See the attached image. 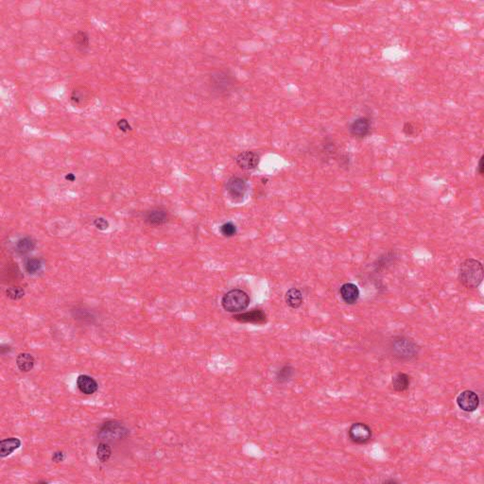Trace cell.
Here are the masks:
<instances>
[{
  "instance_id": "1",
  "label": "cell",
  "mask_w": 484,
  "mask_h": 484,
  "mask_svg": "<svg viewBox=\"0 0 484 484\" xmlns=\"http://www.w3.org/2000/svg\"><path fill=\"white\" fill-rule=\"evenodd\" d=\"M208 86L214 96L226 97L236 90L238 81L229 69L219 68L210 73L208 77Z\"/></svg>"
},
{
  "instance_id": "2",
  "label": "cell",
  "mask_w": 484,
  "mask_h": 484,
  "mask_svg": "<svg viewBox=\"0 0 484 484\" xmlns=\"http://www.w3.org/2000/svg\"><path fill=\"white\" fill-rule=\"evenodd\" d=\"M459 280L465 288H477L483 280V267L480 261L468 258L460 264Z\"/></svg>"
},
{
  "instance_id": "3",
  "label": "cell",
  "mask_w": 484,
  "mask_h": 484,
  "mask_svg": "<svg viewBox=\"0 0 484 484\" xmlns=\"http://www.w3.org/2000/svg\"><path fill=\"white\" fill-rule=\"evenodd\" d=\"M391 354L400 360H409L416 357L419 352V346L416 342L408 337H394L390 344Z\"/></svg>"
},
{
  "instance_id": "4",
  "label": "cell",
  "mask_w": 484,
  "mask_h": 484,
  "mask_svg": "<svg viewBox=\"0 0 484 484\" xmlns=\"http://www.w3.org/2000/svg\"><path fill=\"white\" fill-rule=\"evenodd\" d=\"M249 305L250 297L242 289H231L221 299V306L223 309L230 313H240L245 310Z\"/></svg>"
},
{
  "instance_id": "5",
  "label": "cell",
  "mask_w": 484,
  "mask_h": 484,
  "mask_svg": "<svg viewBox=\"0 0 484 484\" xmlns=\"http://www.w3.org/2000/svg\"><path fill=\"white\" fill-rule=\"evenodd\" d=\"M129 434V430L122 425L121 423L117 421H109L102 425L100 430V436L102 439H107L109 441L120 440L126 437Z\"/></svg>"
},
{
  "instance_id": "6",
  "label": "cell",
  "mask_w": 484,
  "mask_h": 484,
  "mask_svg": "<svg viewBox=\"0 0 484 484\" xmlns=\"http://www.w3.org/2000/svg\"><path fill=\"white\" fill-rule=\"evenodd\" d=\"M349 134L357 139H363L371 135L372 119L368 117H359L354 119L348 127Z\"/></svg>"
},
{
  "instance_id": "7",
  "label": "cell",
  "mask_w": 484,
  "mask_h": 484,
  "mask_svg": "<svg viewBox=\"0 0 484 484\" xmlns=\"http://www.w3.org/2000/svg\"><path fill=\"white\" fill-rule=\"evenodd\" d=\"M226 191L232 200L239 202L246 195L248 184L244 179L235 176L231 177L226 183Z\"/></svg>"
},
{
  "instance_id": "8",
  "label": "cell",
  "mask_w": 484,
  "mask_h": 484,
  "mask_svg": "<svg viewBox=\"0 0 484 484\" xmlns=\"http://www.w3.org/2000/svg\"><path fill=\"white\" fill-rule=\"evenodd\" d=\"M93 99L91 90L85 85H78L70 94V102L76 108L87 107Z\"/></svg>"
},
{
  "instance_id": "9",
  "label": "cell",
  "mask_w": 484,
  "mask_h": 484,
  "mask_svg": "<svg viewBox=\"0 0 484 484\" xmlns=\"http://www.w3.org/2000/svg\"><path fill=\"white\" fill-rule=\"evenodd\" d=\"M144 221L151 226H162L170 221V213L163 207H154L144 213Z\"/></svg>"
},
{
  "instance_id": "10",
  "label": "cell",
  "mask_w": 484,
  "mask_h": 484,
  "mask_svg": "<svg viewBox=\"0 0 484 484\" xmlns=\"http://www.w3.org/2000/svg\"><path fill=\"white\" fill-rule=\"evenodd\" d=\"M348 434L352 442L362 444L372 438V429L364 423H355L350 426Z\"/></svg>"
},
{
  "instance_id": "11",
  "label": "cell",
  "mask_w": 484,
  "mask_h": 484,
  "mask_svg": "<svg viewBox=\"0 0 484 484\" xmlns=\"http://www.w3.org/2000/svg\"><path fill=\"white\" fill-rule=\"evenodd\" d=\"M457 404L461 410L472 412L478 408L479 398L475 391L467 390L459 393L457 397Z\"/></svg>"
},
{
  "instance_id": "12",
  "label": "cell",
  "mask_w": 484,
  "mask_h": 484,
  "mask_svg": "<svg viewBox=\"0 0 484 484\" xmlns=\"http://www.w3.org/2000/svg\"><path fill=\"white\" fill-rule=\"evenodd\" d=\"M235 161L240 169L244 170H255L260 162V157L253 151H244L238 153L235 157Z\"/></svg>"
},
{
  "instance_id": "13",
  "label": "cell",
  "mask_w": 484,
  "mask_h": 484,
  "mask_svg": "<svg viewBox=\"0 0 484 484\" xmlns=\"http://www.w3.org/2000/svg\"><path fill=\"white\" fill-rule=\"evenodd\" d=\"M236 321L240 323H256L262 324L267 322V315L261 309H253L244 313H238L233 317Z\"/></svg>"
},
{
  "instance_id": "14",
  "label": "cell",
  "mask_w": 484,
  "mask_h": 484,
  "mask_svg": "<svg viewBox=\"0 0 484 484\" xmlns=\"http://www.w3.org/2000/svg\"><path fill=\"white\" fill-rule=\"evenodd\" d=\"M77 387L84 394L91 395L98 391L99 384L92 376L87 374H81L77 378Z\"/></svg>"
},
{
  "instance_id": "15",
  "label": "cell",
  "mask_w": 484,
  "mask_h": 484,
  "mask_svg": "<svg viewBox=\"0 0 484 484\" xmlns=\"http://www.w3.org/2000/svg\"><path fill=\"white\" fill-rule=\"evenodd\" d=\"M340 294L345 304L353 305L357 303L360 293L357 285L353 283H345L340 287Z\"/></svg>"
},
{
  "instance_id": "16",
  "label": "cell",
  "mask_w": 484,
  "mask_h": 484,
  "mask_svg": "<svg viewBox=\"0 0 484 484\" xmlns=\"http://www.w3.org/2000/svg\"><path fill=\"white\" fill-rule=\"evenodd\" d=\"M21 446V441L16 438L11 437L7 439H3L0 442V456L1 458H6L13 454L15 451Z\"/></svg>"
},
{
  "instance_id": "17",
  "label": "cell",
  "mask_w": 484,
  "mask_h": 484,
  "mask_svg": "<svg viewBox=\"0 0 484 484\" xmlns=\"http://www.w3.org/2000/svg\"><path fill=\"white\" fill-rule=\"evenodd\" d=\"M72 43L75 46L77 51L85 53L88 51L89 46H90V39L89 35L85 31H78L75 34L72 35Z\"/></svg>"
},
{
  "instance_id": "18",
  "label": "cell",
  "mask_w": 484,
  "mask_h": 484,
  "mask_svg": "<svg viewBox=\"0 0 484 484\" xmlns=\"http://www.w3.org/2000/svg\"><path fill=\"white\" fill-rule=\"evenodd\" d=\"M303 300L304 299H303V294H302L301 290L296 289V288L289 289L287 291L286 296H285V301H286L287 305L293 309L299 308L300 306H302Z\"/></svg>"
},
{
  "instance_id": "19",
  "label": "cell",
  "mask_w": 484,
  "mask_h": 484,
  "mask_svg": "<svg viewBox=\"0 0 484 484\" xmlns=\"http://www.w3.org/2000/svg\"><path fill=\"white\" fill-rule=\"evenodd\" d=\"M36 247V241L31 237H24L17 240L16 252L18 255H25L33 252Z\"/></svg>"
},
{
  "instance_id": "20",
  "label": "cell",
  "mask_w": 484,
  "mask_h": 484,
  "mask_svg": "<svg viewBox=\"0 0 484 484\" xmlns=\"http://www.w3.org/2000/svg\"><path fill=\"white\" fill-rule=\"evenodd\" d=\"M35 359L29 353H20L17 357V365L21 372L28 373L34 369Z\"/></svg>"
},
{
  "instance_id": "21",
  "label": "cell",
  "mask_w": 484,
  "mask_h": 484,
  "mask_svg": "<svg viewBox=\"0 0 484 484\" xmlns=\"http://www.w3.org/2000/svg\"><path fill=\"white\" fill-rule=\"evenodd\" d=\"M409 384H410V377L408 374L397 373L392 376L391 385H392V388L396 391L402 392V391H407L409 387Z\"/></svg>"
},
{
  "instance_id": "22",
  "label": "cell",
  "mask_w": 484,
  "mask_h": 484,
  "mask_svg": "<svg viewBox=\"0 0 484 484\" xmlns=\"http://www.w3.org/2000/svg\"><path fill=\"white\" fill-rule=\"evenodd\" d=\"M26 272L29 274H35L42 269V261L39 258L36 257H31L26 259L24 263Z\"/></svg>"
},
{
  "instance_id": "23",
  "label": "cell",
  "mask_w": 484,
  "mask_h": 484,
  "mask_svg": "<svg viewBox=\"0 0 484 484\" xmlns=\"http://www.w3.org/2000/svg\"><path fill=\"white\" fill-rule=\"evenodd\" d=\"M112 456V448L109 443L101 442L97 448V457L102 462L108 461Z\"/></svg>"
},
{
  "instance_id": "24",
  "label": "cell",
  "mask_w": 484,
  "mask_h": 484,
  "mask_svg": "<svg viewBox=\"0 0 484 484\" xmlns=\"http://www.w3.org/2000/svg\"><path fill=\"white\" fill-rule=\"evenodd\" d=\"M294 374V369L291 366L286 365L282 367L276 374V380L279 383L289 381Z\"/></svg>"
},
{
  "instance_id": "25",
  "label": "cell",
  "mask_w": 484,
  "mask_h": 484,
  "mask_svg": "<svg viewBox=\"0 0 484 484\" xmlns=\"http://www.w3.org/2000/svg\"><path fill=\"white\" fill-rule=\"evenodd\" d=\"M6 295L11 300L17 301V300H20L21 298L24 297L25 290H24V289H22L21 287H19V286H13V287H10V288L7 289V290H6Z\"/></svg>"
},
{
  "instance_id": "26",
  "label": "cell",
  "mask_w": 484,
  "mask_h": 484,
  "mask_svg": "<svg viewBox=\"0 0 484 484\" xmlns=\"http://www.w3.org/2000/svg\"><path fill=\"white\" fill-rule=\"evenodd\" d=\"M238 230L233 222H225L221 226V235L225 238H232L237 234Z\"/></svg>"
},
{
  "instance_id": "27",
  "label": "cell",
  "mask_w": 484,
  "mask_h": 484,
  "mask_svg": "<svg viewBox=\"0 0 484 484\" xmlns=\"http://www.w3.org/2000/svg\"><path fill=\"white\" fill-rule=\"evenodd\" d=\"M94 225L97 229L101 230V231H105V230L109 228V222L103 218H97L94 221Z\"/></svg>"
},
{
  "instance_id": "28",
  "label": "cell",
  "mask_w": 484,
  "mask_h": 484,
  "mask_svg": "<svg viewBox=\"0 0 484 484\" xmlns=\"http://www.w3.org/2000/svg\"><path fill=\"white\" fill-rule=\"evenodd\" d=\"M403 133L407 136H414L416 135V127L411 122H406L403 126Z\"/></svg>"
},
{
  "instance_id": "29",
  "label": "cell",
  "mask_w": 484,
  "mask_h": 484,
  "mask_svg": "<svg viewBox=\"0 0 484 484\" xmlns=\"http://www.w3.org/2000/svg\"><path fill=\"white\" fill-rule=\"evenodd\" d=\"M118 127H119V129L120 130V131H122V132H124V133H125V132H128V131H130V130L132 129V127L130 126V124H129V122H128L126 119H120V120H119V122H118Z\"/></svg>"
},
{
  "instance_id": "30",
  "label": "cell",
  "mask_w": 484,
  "mask_h": 484,
  "mask_svg": "<svg viewBox=\"0 0 484 484\" xmlns=\"http://www.w3.org/2000/svg\"><path fill=\"white\" fill-rule=\"evenodd\" d=\"M65 459H66V455L63 451H56L52 455V460L54 462H62Z\"/></svg>"
},
{
  "instance_id": "31",
  "label": "cell",
  "mask_w": 484,
  "mask_h": 484,
  "mask_svg": "<svg viewBox=\"0 0 484 484\" xmlns=\"http://www.w3.org/2000/svg\"><path fill=\"white\" fill-rule=\"evenodd\" d=\"M483 155L479 158V161H478V165H477V173L482 176L483 175L484 171V166H483Z\"/></svg>"
},
{
  "instance_id": "32",
  "label": "cell",
  "mask_w": 484,
  "mask_h": 484,
  "mask_svg": "<svg viewBox=\"0 0 484 484\" xmlns=\"http://www.w3.org/2000/svg\"><path fill=\"white\" fill-rule=\"evenodd\" d=\"M66 178L68 179V181H70V182H73L75 180V176L72 173H69L68 175H67Z\"/></svg>"
},
{
  "instance_id": "33",
  "label": "cell",
  "mask_w": 484,
  "mask_h": 484,
  "mask_svg": "<svg viewBox=\"0 0 484 484\" xmlns=\"http://www.w3.org/2000/svg\"><path fill=\"white\" fill-rule=\"evenodd\" d=\"M384 483H397V481L394 479H388V480H385Z\"/></svg>"
}]
</instances>
